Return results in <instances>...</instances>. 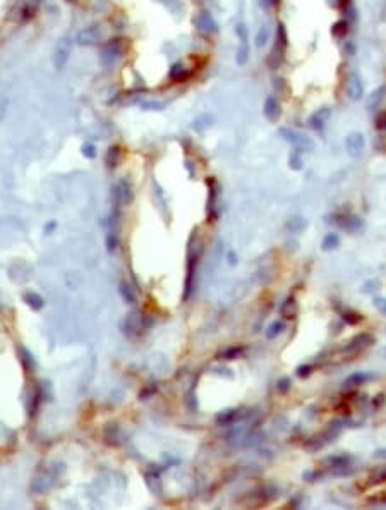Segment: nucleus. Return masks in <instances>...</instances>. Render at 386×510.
<instances>
[{"label":"nucleus","instance_id":"nucleus-1","mask_svg":"<svg viewBox=\"0 0 386 510\" xmlns=\"http://www.w3.org/2000/svg\"><path fill=\"white\" fill-rule=\"evenodd\" d=\"M352 455L348 453H336V455L325 457L321 460V466L331 469V474L335 476H350L354 472L352 469Z\"/></svg>","mask_w":386,"mask_h":510},{"label":"nucleus","instance_id":"nucleus-2","mask_svg":"<svg viewBox=\"0 0 386 510\" xmlns=\"http://www.w3.org/2000/svg\"><path fill=\"white\" fill-rule=\"evenodd\" d=\"M280 134H282L297 151H300V153H302V151H312L316 146L314 141H312L309 136L300 134V132L292 131V129H280Z\"/></svg>","mask_w":386,"mask_h":510},{"label":"nucleus","instance_id":"nucleus-3","mask_svg":"<svg viewBox=\"0 0 386 510\" xmlns=\"http://www.w3.org/2000/svg\"><path fill=\"white\" fill-rule=\"evenodd\" d=\"M124 54V41L122 40H110L101 50V64L103 65H114L118 59Z\"/></svg>","mask_w":386,"mask_h":510},{"label":"nucleus","instance_id":"nucleus-4","mask_svg":"<svg viewBox=\"0 0 386 510\" xmlns=\"http://www.w3.org/2000/svg\"><path fill=\"white\" fill-rule=\"evenodd\" d=\"M71 52H72V41L71 38L67 36H62L60 40L57 41V46H55V54H54V65L55 69H64L69 62V57H71Z\"/></svg>","mask_w":386,"mask_h":510},{"label":"nucleus","instance_id":"nucleus-5","mask_svg":"<svg viewBox=\"0 0 386 510\" xmlns=\"http://www.w3.org/2000/svg\"><path fill=\"white\" fill-rule=\"evenodd\" d=\"M371 344H374V337L371 335V333H359V335H355L354 339H350L347 342V346L343 347V352L345 354H357V352H362L364 349H367Z\"/></svg>","mask_w":386,"mask_h":510},{"label":"nucleus","instance_id":"nucleus-6","mask_svg":"<svg viewBox=\"0 0 386 510\" xmlns=\"http://www.w3.org/2000/svg\"><path fill=\"white\" fill-rule=\"evenodd\" d=\"M345 148H347V153L352 158H359L366 150V139L361 132H350V134L345 138Z\"/></svg>","mask_w":386,"mask_h":510},{"label":"nucleus","instance_id":"nucleus-7","mask_svg":"<svg viewBox=\"0 0 386 510\" xmlns=\"http://www.w3.org/2000/svg\"><path fill=\"white\" fill-rule=\"evenodd\" d=\"M347 97L350 98L352 102H357L364 97V84H362V79L361 76L357 74L355 71H352L348 74L347 79Z\"/></svg>","mask_w":386,"mask_h":510},{"label":"nucleus","instance_id":"nucleus-8","mask_svg":"<svg viewBox=\"0 0 386 510\" xmlns=\"http://www.w3.org/2000/svg\"><path fill=\"white\" fill-rule=\"evenodd\" d=\"M196 26L199 31L203 33H216L218 31V24L213 19V16L210 12H199L196 16Z\"/></svg>","mask_w":386,"mask_h":510},{"label":"nucleus","instance_id":"nucleus-9","mask_svg":"<svg viewBox=\"0 0 386 510\" xmlns=\"http://www.w3.org/2000/svg\"><path fill=\"white\" fill-rule=\"evenodd\" d=\"M98 40H100V29H98V26L84 28L76 36V41H77L79 45H95Z\"/></svg>","mask_w":386,"mask_h":510},{"label":"nucleus","instance_id":"nucleus-10","mask_svg":"<svg viewBox=\"0 0 386 510\" xmlns=\"http://www.w3.org/2000/svg\"><path fill=\"white\" fill-rule=\"evenodd\" d=\"M329 115H331V110L321 108V110H318L316 114H312V117L309 119V124H311V127L316 129V131H323V127H325L326 122H328Z\"/></svg>","mask_w":386,"mask_h":510},{"label":"nucleus","instance_id":"nucleus-11","mask_svg":"<svg viewBox=\"0 0 386 510\" xmlns=\"http://www.w3.org/2000/svg\"><path fill=\"white\" fill-rule=\"evenodd\" d=\"M263 112H265V117L268 121L275 122L276 119L280 117V103L276 102L275 97H268L265 102V107H263Z\"/></svg>","mask_w":386,"mask_h":510},{"label":"nucleus","instance_id":"nucleus-12","mask_svg":"<svg viewBox=\"0 0 386 510\" xmlns=\"http://www.w3.org/2000/svg\"><path fill=\"white\" fill-rule=\"evenodd\" d=\"M297 313H299V304L295 303V299H293V297L285 299V303L280 307V314H282L283 318H287V320H293V318L297 316Z\"/></svg>","mask_w":386,"mask_h":510},{"label":"nucleus","instance_id":"nucleus-13","mask_svg":"<svg viewBox=\"0 0 386 510\" xmlns=\"http://www.w3.org/2000/svg\"><path fill=\"white\" fill-rule=\"evenodd\" d=\"M386 483V466H378L374 468L367 476V485L369 486H378Z\"/></svg>","mask_w":386,"mask_h":510},{"label":"nucleus","instance_id":"nucleus-14","mask_svg":"<svg viewBox=\"0 0 386 510\" xmlns=\"http://www.w3.org/2000/svg\"><path fill=\"white\" fill-rule=\"evenodd\" d=\"M343 227L347 228L350 234H359V232L366 230V224H364V220H362L361 217H350L348 220H345Z\"/></svg>","mask_w":386,"mask_h":510},{"label":"nucleus","instance_id":"nucleus-15","mask_svg":"<svg viewBox=\"0 0 386 510\" xmlns=\"http://www.w3.org/2000/svg\"><path fill=\"white\" fill-rule=\"evenodd\" d=\"M321 247H323V251H333V249H336V247H340L338 234H335V232L326 234L325 239H323V243H321Z\"/></svg>","mask_w":386,"mask_h":510},{"label":"nucleus","instance_id":"nucleus-16","mask_svg":"<svg viewBox=\"0 0 386 510\" xmlns=\"http://www.w3.org/2000/svg\"><path fill=\"white\" fill-rule=\"evenodd\" d=\"M247 61H249V43L240 41L239 48H237V54H235V62L239 65H244Z\"/></svg>","mask_w":386,"mask_h":510},{"label":"nucleus","instance_id":"nucleus-17","mask_svg":"<svg viewBox=\"0 0 386 510\" xmlns=\"http://www.w3.org/2000/svg\"><path fill=\"white\" fill-rule=\"evenodd\" d=\"M287 227H289L290 232H293V234H299V232H302L306 227H308V222H306V218H302V217H293V218H290Z\"/></svg>","mask_w":386,"mask_h":510},{"label":"nucleus","instance_id":"nucleus-18","mask_svg":"<svg viewBox=\"0 0 386 510\" xmlns=\"http://www.w3.org/2000/svg\"><path fill=\"white\" fill-rule=\"evenodd\" d=\"M367 378H369V376L366 375V373H354V375H350L347 380H345V387H347V388H352V387H359V385H362V383H364Z\"/></svg>","mask_w":386,"mask_h":510},{"label":"nucleus","instance_id":"nucleus-19","mask_svg":"<svg viewBox=\"0 0 386 510\" xmlns=\"http://www.w3.org/2000/svg\"><path fill=\"white\" fill-rule=\"evenodd\" d=\"M342 318H343V321L348 325H357L362 321V314L357 313V311H354V309H345L342 313Z\"/></svg>","mask_w":386,"mask_h":510},{"label":"nucleus","instance_id":"nucleus-20","mask_svg":"<svg viewBox=\"0 0 386 510\" xmlns=\"http://www.w3.org/2000/svg\"><path fill=\"white\" fill-rule=\"evenodd\" d=\"M270 38V28L268 26H261V29L257 31V36H256V46H263L266 45V41H268Z\"/></svg>","mask_w":386,"mask_h":510},{"label":"nucleus","instance_id":"nucleus-21","mask_svg":"<svg viewBox=\"0 0 386 510\" xmlns=\"http://www.w3.org/2000/svg\"><path fill=\"white\" fill-rule=\"evenodd\" d=\"M347 22H345V21H338V22H335V24H333V28H331V33H333V35H335L336 36V38H342V36H345V35H347V31H348V29H347Z\"/></svg>","mask_w":386,"mask_h":510},{"label":"nucleus","instance_id":"nucleus-22","mask_svg":"<svg viewBox=\"0 0 386 510\" xmlns=\"http://www.w3.org/2000/svg\"><path fill=\"white\" fill-rule=\"evenodd\" d=\"M170 78L174 79V81H180V79L186 78V69H184L182 64H175L174 67H172L170 71Z\"/></svg>","mask_w":386,"mask_h":510},{"label":"nucleus","instance_id":"nucleus-23","mask_svg":"<svg viewBox=\"0 0 386 510\" xmlns=\"http://www.w3.org/2000/svg\"><path fill=\"white\" fill-rule=\"evenodd\" d=\"M372 304H374V307L379 311V313L383 314V316L386 318V297H379L376 296L374 299H372Z\"/></svg>","mask_w":386,"mask_h":510},{"label":"nucleus","instance_id":"nucleus-24","mask_svg":"<svg viewBox=\"0 0 386 510\" xmlns=\"http://www.w3.org/2000/svg\"><path fill=\"white\" fill-rule=\"evenodd\" d=\"M282 330H283V325L280 323V321H275V323L270 325V328H268V332H266V335H268V339H273V337L278 335Z\"/></svg>","mask_w":386,"mask_h":510},{"label":"nucleus","instance_id":"nucleus-25","mask_svg":"<svg viewBox=\"0 0 386 510\" xmlns=\"http://www.w3.org/2000/svg\"><path fill=\"white\" fill-rule=\"evenodd\" d=\"M385 91H386V88H385V86H381V88H378V89H376V91H374V95H371V97H374V102H369V108H374L376 105H378L379 102L383 100V97H381V95H383V93H385Z\"/></svg>","mask_w":386,"mask_h":510},{"label":"nucleus","instance_id":"nucleus-26","mask_svg":"<svg viewBox=\"0 0 386 510\" xmlns=\"http://www.w3.org/2000/svg\"><path fill=\"white\" fill-rule=\"evenodd\" d=\"M381 289V282L379 280H369L367 284L364 286V292L371 294V292H376V290Z\"/></svg>","mask_w":386,"mask_h":510},{"label":"nucleus","instance_id":"nucleus-27","mask_svg":"<svg viewBox=\"0 0 386 510\" xmlns=\"http://www.w3.org/2000/svg\"><path fill=\"white\" fill-rule=\"evenodd\" d=\"M376 127H378L379 131H385L386 129V110L376 115Z\"/></svg>","mask_w":386,"mask_h":510},{"label":"nucleus","instance_id":"nucleus-28","mask_svg":"<svg viewBox=\"0 0 386 510\" xmlns=\"http://www.w3.org/2000/svg\"><path fill=\"white\" fill-rule=\"evenodd\" d=\"M290 165H292V168H295V170H299L300 165H302V160H300V151H293V155L290 157Z\"/></svg>","mask_w":386,"mask_h":510},{"label":"nucleus","instance_id":"nucleus-29","mask_svg":"<svg viewBox=\"0 0 386 510\" xmlns=\"http://www.w3.org/2000/svg\"><path fill=\"white\" fill-rule=\"evenodd\" d=\"M235 33H237V36H239L240 41H247V28L244 26V22H239V24H237Z\"/></svg>","mask_w":386,"mask_h":510},{"label":"nucleus","instance_id":"nucleus-30","mask_svg":"<svg viewBox=\"0 0 386 510\" xmlns=\"http://www.w3.org/2000/svg\"><path fill=\"white\" fill-rule=\"evenodd\" d=\"M297 375H299L300 378H304V376H309V375H311V366H300L299 371H297Z\"/></svg>","mask_w":386,"mask_h":510},{"label":"nucleus","instance_id":"nucleus-31","mask_svg":"<svg viewBox=\"0 0 386 510\" xmlns=\"http://www.w3.org/2000/svg\"><path fill=\"white\" fill-rule=\"evenodd\" d=\"M144 108H156V110H161L163 103H161V102H148V103H144Z\"/></svg>","mask_w":386,"mask_h":510},{"label":"nucleus","instance_id":"nucleus-32","mask_svg":"<svg viewBox=\"0 0 386 510\" xmlns=\"http://www.w3.org/2000/svg\"><path fill=\"white\" fill-rule=\"evenodd\" d=\"M374 459H385L386 460V449H378L374 453H372Z\"/></svg>","mask_w":386,"mask_h":510},{"label":"nucleus","instance_id":"nucleus-33","mask_svg":"<svg viewBox=\"0 0 386 510\" xmlns=\"http://www.w3.org/2000/svg\"><path fill=\"white\" fill-rule=\"evenodd\" d=\"M289 387H290V380L283 378V380H282V382H280V387H278V388H280V390H282V392H285V390H287V388H289Z\"/></svg>","mask_w":386,"mask_h":510},{"label":"nucleus","instance_id":"nucleus-34","mask_svg":"<svg viewBox=\"0 0 386 510\" xmlns=\"http://www.w3.org/2000/svg\"><path fill=\"white\" fill-rule=\"evenodd\" d=\"M82 151H84L88 157H93V146H90V144H88V146H82Z\"/></svg>","mask_w":386,"mask_h":510},{"label":"nucleus","instance_id":"nucleus-35","mask_svg":"<svg viewBox=\"0 0 386 510\" xmlns=\"http://www.w3.org/2000/svg\"><path fill=\"white\" fill-rule=\"evenodd\" d=\"M270 2H271V4H273V2H275V0H270Z\"/></svg>","mask_w":386,"mask_h":510},{"label":"nucleus","instance_id":"nucleus-36","mask_svg":"<svg viewBox=\"0 0 386 510\" xmlns=\"http://www.w3.org/2000/svg\"><path fill=\"white\" fill-rule=\"evenodd\" d=\"M383 352H385V354H386V349H385V350H383Z\"/></svg>","mask_w":386,"mask_h":510}]
</instances>
